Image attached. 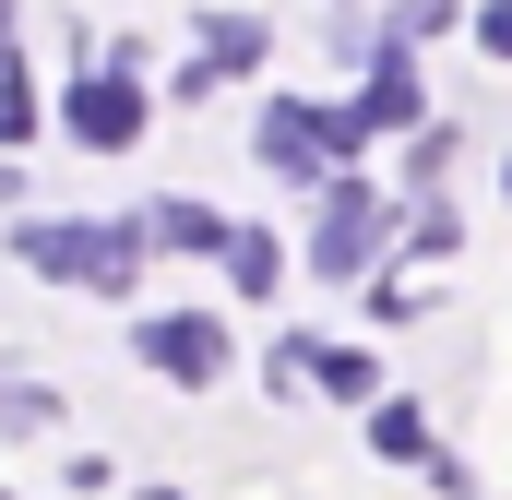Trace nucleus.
<instances>
[{
  "label": "nucleus",
  "instance_id": "nucleus-11",
  "mask_svg": "<svg viewBox=\"0 0 512 500\" xmlns=\"http://www.w3.org/2000/svg\"><path fill=\"white\" fill-rule=\"evenodd\" d=\"M24 120H36V108H24V84H0V143H24Z\"/></svg>",
  "mask_w": 512,
  "mask_h": 500
},
{
  "label": "nucleus",
  "instance_id": "nucleus-15",
  "mask_svg": "<svg viewBox=\"0 0 512 500\" xmlns=\"http://www.w3.org/2000/svg\"><path fill=\"white\" fill-rule=\"evenodd\" d=\"M143 500H179V489H143Z\"/></svg>",
  "mask_w": 512,
  "mask_h": 500
},
{
  "label": "nucleus",
  "instance_id": "nucleus-6",
  "mask_svg": "<svg viewBox=\"0 0 512 500\" xmlns=\"http://www.w3.org/2000/svg\"><path fill=\"white\" fill-rule=\"evenodd\" d=\"M417 120V72H405V60H382V72H370V96H358V108H334V131H346V143H358V131H405Z\"/></svg>",
  "mask_w": 512,
  "mask_h": 500
},
{
  "label": "nucleus",
  "instance_id": "nucleus-3",
  "mask_svg": "<svg viewBox=\"0 0 512 500\" xmlns=\"http://www.w3.org/2000/svg\"><path fill=\"white\" fill-rule=\"evenodd\" d=\"M251 143H262V167H286V179H322L346 131H334V120H310L298 96H274V108H262V120H251Z\"/></svg>",
  "mask_w": 512,
  "mask_h": 500
},
{
  "label": "nucleus",
  "instance_id": "nucleus-7",
  "mask_svg": "<svg viewBox=\"0 0 512 500\" xmlns=\"http://www.w3.org/2000/svg\"><path fill=\"white\" fill-rule=\"evenodd\" d=\"M143 239H155V250H227L239 227H227V215H203V203H155V215H143Z\"/></svg>",
  "mask_w": 512,
  "mask_h": 500
},
{
  "label": "nucleus",
  "instance_id": "nucleus-5",
  "mask_svg": "<svg viewBox=\"0 0 512 500\" xmlns=\"http://www.w3.org/2000/svg\"><path fill=\"white\" fill-rule=\"evenodd\" d=\"M131 346H143V370H167V381H215V370H227V334L191 322V310H179V322H143Z\"/></svg>",
  "mask_w": 512,
  "mask_h": 500
},
{
  "label": "nucleus",
  "instance_id": "nucleus-14",
  "mask_svg": "<svg viewBox=\"0 0 512 500\" xmlns=\"http://www.w3.org/2000/svg\"><path fill=\"white\" fill-rule=\"evenodd\" d=\"M0 48H12V0H0Z\"/></svg>",
  "mask_w": 512,
  "mask_h": 500
},
{
  "label": "nucleus",
  "instance_id": "nucleus-1",
  "mask_svg": "<svg viewBox=\"0 0 512 500\" xmlns=\"http://www.w3.org/2000/svg\"><path fill=\"white\" fill-rule=\"evenodd\" d=\"M24 262H36V274H72V286H96V298H131L143 239H131V227H36Z\"/></svg>",
  "mask_w": 512,
  "mask_h": 500
},
{
  "label": "nucleus",
  "instance_id": "nucleus-2",
  "mask_svg": "<svg viewBox=\"0 0 512 500\" xmlns=\"http://www.w3.org/2000/svg\"><path fill=\"white\" fill-rule=\"evenodd\" d=\"M382 239H393V203L346 179V191L322 203V239H310V262H322V274H370V262H382Z\"/></svg>",
  "mask_w": 512,
  "mask_h": 500
},
{
  "label": "nucleus",
  "instance_id": "nucleus-12",
  "mask_svg": "<svg viewBox=\"0 0 512 500\" xmlns=\"http://www.w3.org/2000/svg\"><path fill=\"white\" fill-rule=\"evenodd\" d=\"M405 24H417V36H429V24H453V0H405Z\"/></svg>",
  "mask_w": 512,
  "mask_h": 500
},
{
  "label": "nucleus",
  "instance_id": "nucleus-8",
  "mask_svg": "<svg viewBox=\"0 0 512 500\" xmlns=\"http://www.w3.org/2000/svg\"><path fill=\"white\" fill-rule=\"evenodd\" d=\"M286 370L334 381V393H370V358H346V346H286Z\"/></svg>",
  "mask_w": 512,
  "mask_h": 500
},
{
  "label": "nucleus",
  "instance_id": "nucleus-13",
  "mask_svg": "<svg viewBox=\"0 0 512 500\" xmlns=\"http://www.w3.org/2000/svg\"><path fill=\"white\" fill-rule=\"evenodd\" d=\"M0 203H24V179H12V167H0Z\"/></svg>",
  "mask_w": 512,
  "mask_h": 500
},
{
  "label": "nucleus",
  "instance_id": "nucleus-4",
  "mask_svg": "<svg viewBox=\"0 0 512 500\" xmlns=\"http://www.w3.org/2000/svg\"><path fill=\"white\" fill-rule=\"evenodd\" d=\"M60 120H72L84 155H131V143H143V96H131L120 72H96V84H72V108H60Z\"/></svg>",
  "mask_w": 512,
  "mask_h": 500
},
{
  "label": "nucleus",
  "instance_id": "nucleus-9",
  "mask_svg": "<svg viewBox=\"0 0 512 500\" xmlns=\"http://www.w3.org/2000/svg\"><path fill=\"white\" fill-rule=\"evenodd\" d=\"M227 274H239L251 298H274V239H227Z\"/></svg>",
  "mask_w": 512,
  "mask_h": 500
},
{
  "label": "nucleus",
  "instance_id": "nucleus-10",
  "mask_svg": "<svg viewBox=\"0 0 512 500\" xmlns=\"http://www.w3.org/2000/svg\"><path fill=\"white\" fill-rule=\"evenodd\" d=\"M477 48H489V60H512V0H489V12H477Z\"/></svg>",
  "mask_w": 512,
  "mask_h": 500
}]
</instances>
